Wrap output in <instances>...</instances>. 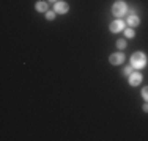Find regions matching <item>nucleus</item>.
<instances>
[{
    "label": "nucleus",
    "mask_w": 148,
    "mask_h": 141,
    "mask_svg": "<svg viewBox=\"0 0 148 141\" xmlns=\"http://www.w3.org/2000/svg\"><path fill=\"white\" fill-rule=\"evenodd\" d=\"M131 64H132V68H136V69H142V68H145V64H147V56L142 54V52H137V54H134L132 55V58H131Z\"/></svg>",
    "instance_id": "nucleus-1"
},
{
    "label": "nucleus",
    "mask_w": 148,
    "mask_h": 141,
    "mask_svg": "<svg viewBox=\"0 0 148 141\" xmlns=\"http://www.w3.org/2000/svg\"><path fill=\"white\" fill-rule=\"evenodd\" d=\"M112 13H114L117 17L125 16V14L128 13V5H126L125 2H121V0H118V2H115L114 6H112Z\"/></svg>",
    "instance_id": "nucleus-2"
},
{
    "label": "nucleus",
    "mask_w": 148,
    "mask_h": 141,
    "mask_svg": "<svg viewBox=\"0 0 148 141\" xmlns=\"http://www.w3.org/2000/svg\"><path fill=\"white\" fill-rule=\"evenodd\" d=\"M109 61H110L112 64H120V63L125 61V55L120 54V52H117V54H112L110 58H109Z\"/></svg>",
    "instance_id": "nucleus-3"
},
{
    "label": "nucleus",
    "mask_w": 148,
    "mask_h": 141,
    "mask_svg": "<svg viewBox=\"0 0 148 141\" xmlns=\"http://www.w3.org/2000/svg\"><path fill=\"white\" fill-rule=\"evenodd\" d=\"M123 28H125V24H123V20H114V22L110 24V31H114V33H118V31H121Z\"/></svg>",
    "instance_id": "nucleus-4"
},
{
    "label": "nucleus",
    "mask_w": 148,
    "mask_h": 141,
    "mask_svg": "<svg viewBox=\"0 0 148 141\" xmlns=\"http://www.w3.org/2000/svg\"><path fill=\"white\" fill-rule=\"evenodd\" d=\"M68 9H69L68 3H65V2H55V13L65 14V13H68Z\"/></svg>",
    "instance_id": "nucleus-5"
},
{
    "label": "nucleus",
    "mask_w": 148,
    "mask_h": 141,
    "mask_svg": "<svg viewBox=\"0 0 148 141\" xmlns=\"http://www.w3.org/2000/svg\"><path fill=\"white\" fill-rule=\"evenodd\" d=\"M140 82H142V74L139 72H132L131 75H129V83L132 85V86H137Z\"/></svg>",
    "instance_id": "nucleus-6"
},
{
    "label": "nucleus",
    "mask_w": 148,
    "mask_h": 141,
    "mask_svg": "<svg viewBox=\"0 0 148 141\" xmlns=\"http://www.w3.org/2000/svg\"><path fill=\"white\" fill-rule=\"evenodd\" d=\"M139 17L136 16V14H134V11H131L128 14V25H131V27H137L139 25Z\"/></svg>",
    "instance_id": "nucleus-7"
},
{
    "label": "nucleus",
    "mask_w": 148,
    "mask_h": 141,
    "mask_svg": "<svg viewBox=\"0 0 148 141\" xmlns=\"http://www.w3.org/2000/svg\"><path fill=\"white\" fill-rule=\"evenodd\" d=\"M36 9H38V11H41V13L47 11V3H46V2H38L36 3Z\"/></svg>",
    "instance_id": "nucleus-8"
},
{
    "label": "nucleus",
    "mask_w": 148,
    "mask_h": 141,
    "mask_svg": "<svg viewBox=\"0 0 148 141\" xmlns=\"http://www.w3.org/2000/svg\"><path fill=\"white\" fill-rule=\"evenodd\" d=\"M125 35H126L128 38H132V36H134V30H132V28H126V30H125Z\"/></svg>",
    "instance_id": "nucleus-9"
},
{
    "label": "nucleus",
    "mask_w": 148,
    "mask_h": 141,
    "mask_svg": "<svg viewBox=\"0 0 148 141\" xmlns=\"http://www.w3.org/2000/svg\"><path fill=\"white\" fill-rule=\"evenodd\" d=\"M142 96H143V99L148 102V86H145V88H142Z\"/></svg>",
    "instance_id": "nucleus-10"
},
{
    "label": "nucleus",
    "mask_w": 148,
    "mask_h": 141,
    "mask_svg": "<svg viewBox=\"0 0 148 141\" xmlns=\"http://www.w3.org/2000/svg\"><path fill=\"white\" fill-rule=\"evenodd\" d=\"M132 72H134V68H132V64H131V66H128V68H125V74H126V75H131Z\"/></svg>",
    "instance_id": "nucleus-11"
},
{
    "label": "nucleus",
    "mask_w": 148,
    "mask_h": 141,
    "mask_svg": "<svg viewBox=\"0 0 148 141\" xmlns=\"http://www.w3.org/2000/svg\"><path fill=\"white\" fill-rule=\"evenodd\" d=\"M117 47H118V49H125V47H126V42L123 41V39L117 41Z\"/></svg>",
    "instance_id": "nucleus-12"
},
{
    "label": "nucleus",
    "mask_w": 148,
    "mask_h": 141,
    "mask_svg": "<svg viewBox=\"0 0 148 141\" xmlns=\"http://www.w3.org/2000/svg\"><path fill=\"white\" fill-rule=\"evenodd\" d=\"M46 17H47V19H54V17H55V13L47 11V13H46Z\"/></svg>",
    "instance_id": "nucleus-13"
},
{
    "label": "nucleus",
    "mask_w": 148,
    "mask_h": 141,
    "mask_svg": "<svg viewBox=\"0 0 148 141\" xmlns=\"http://www.w3.org/2000/svg\"><path fill=\"white\" fill-rule=\"evenodd\" d=\"M143 111H147V113H148V102H147L145 105H143Z\"/></svg>",
    "instance_id": "nucleus-14"
},
{
    "label": "nucleus",
    "mask_w": 148,
    "mask_h": 141,
    "mask_svg": "<svg viewBox=\"0 0 148 141\" xmlns=\"http://www.w3.org/2000/svg\"><path fill=\"white\" fill-rule=\"evenodd\" d=\"M51 2H55V0H51Z\"/></svg>",
    "instance_id": "nucleus-15"
}]
</instances>
